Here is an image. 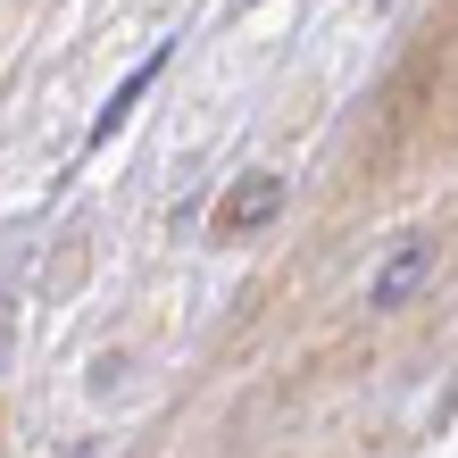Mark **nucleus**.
Segmentation results:
<instances>
[{"label":"nucleus","instance_id":"f257e3e1","mask_svg":"<svg viewBox=\"0 0 458 458\" xmlns=\"http://www.w3.org/2000/svg\"><path fill=\"white\" fill-rule=\"evenodd\" d=\"M284 208V175H250V183H233V192L217 200V225L225 233H250V225H267Z\"/></svg>","mask_w":458,"mask_h":458},{"label":"nucleus","instance_id":"f03ea898","mask_svg":"<svg viewBox=\"0 0 458 458\" xmlns=\"http://www.w3.org/2000/svg\"><path fill=\"white\" fill-rule=\"evenodd\" d=\"M425 267H434V242H400V250H392V267L367 284V309H400V301H409V292L425 284Z\"/></svg>","mask_w":458,"mask_h":458},{"label":"nucleus","instance_id":"7ed1b4c3","mask_svg":"<svg viewBox=\"0 0 458 458\" xmlns=\"http://www.w3.org/2000/svg\"><path fill=\"white\" fill-rule=\"evenodd\" d=\"M167 59H175V42H158V50H150V59H142V67H133V75H125V84H117V92H109V109H100V117H92V142H109V133H117V125L133 117V100H142V92L158 84V75H167Z\"/></svg>","mask_w":458,"mask_h":458}]
</instances>
